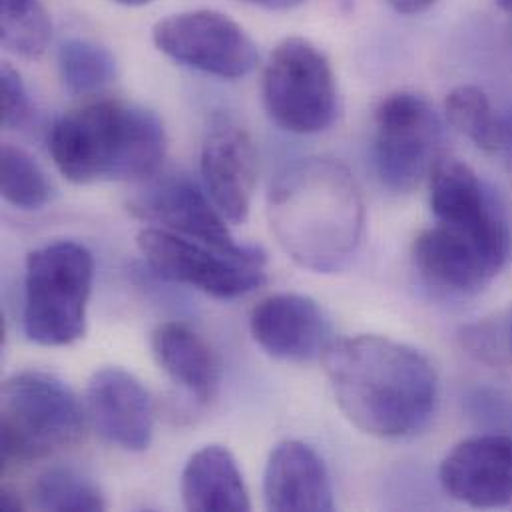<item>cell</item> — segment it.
I'll use <instances>...</instances> for the list:
<instances>
[{"mask_svg":"<svg viewBox=\"0 0 512 512\" xmlns=\"http://www.w3.org/2000/svg\"><path fill=\"white\" fill-rule=\"evenodd\" d=\"M94 257L76 242H54L26 257L24 335L44 347H64L86 331Z\"/></svg>","mask_w":512,"mask_h":512,"instance_id":"cell-5","label":"cell"},{"mask_svg":"<svg viewBox=\"0 0 512 512\" xmlns=\"http://www.w3.org/2000/svg\"><path fill=\"white\" fill-rule=\"evenodd\" d=\"M499 2V6L503 8V10H507V12H511L512 14V0H497Z\"/></svg>","mask_w":512,"mask_h":512,"instance_id":"cell-32","label":"cell"},{"mask_svg":"<svg viewBox=\"0 0 512 512\" xmlns=\"http://www.w3.org/2000/svg\"><path fill=\"white\" fill-rule=\"evenodd\" d=\"M58 70L70 94L90 96L116 80L118 64L106 46L86 38H70L58 50Z\"/></svg>","mask_w":512,"mask_h":512,"instance_id":"cell-20","label":"cell"},{"mask_svg":"<svg viewBox=\"0 0 512 512\" xmlns=\"http://www.w3.org/2000/svg\"><path fill=\"white\" fill-rule=\"evenodd\" d=\"M48 150L72 184L140 182L166 156V130L156 112L124 100H96L64 114Z\"/></svg>","mask_w":512,"mask_h":512,"instance_id":"cell-3","label":"cell"},{"mask_svg":"<svg viewBox=\"0 0 512 512\" xmlns=\"http://www.w3.org/2000/svg\"><path fill=\"white\" fill-rule=\"evenodd\" d=\"M455 130L485 152L503 150V114H497L489 96L477 86L455 88L445 102Z\"/></svg>","mask_w":512,"mask_h":512,"instance_id":"cell-21","label":"cell"},{"mask_svg":"<svg viewBox=\"0 0 512 512\" xmlns=\"http://www.w3.org/2000/svg\"><path fill=\"white\" fill-rule=\"evenodd\" d=\"M0 190L10 206L26 212L44 208L52 198V184L40 164L10 144L0 152Z\"/></svg>","mask_w":512,"mask_h":512,"instance_id":"cell-24","label":"cell"},{"mask_svg":"<svg viewBox=\"0 0 512 512\" xmlns=\"http://www.w3.org/2000/svg\"><path fill=\"white\" fill-rule=\"evenodd\" d=\"M152 353L160 369L196 401L210 403L220 387L222 371L208 341L192 327L168 321L152 333Z\"/></svg>","mask_w":512,"mask_h":512,"instance_id":"cell-18","label":"cell"},{"mask_svg":"<svg viewBox=\"0 0 512 512\" xmlns=\"http://www.w3.org/2000/svg\"><path fill=\"white\" fill-rule=\"evenodd\" d=\"M505 339H507V345H509V351L512 353V307L507 315V325H505Z\"/></svg>","mask_w":512,"mask_h":512,"instance_id":"cell-31","label":"cell"},{"mask_svg":"<svg viewBox=\"0 0 512 512\" xmlns=\"http://www.w3.org/2000/svg\"><path fill=\"white\" fill-rule=\"evenodd\" d=\"M182 501L188 511L246 512L250 493L236 457L222 445L196 451L182 473Z\"/></svg>","mask_w":512,"mask_h":512,"instance_id":"cell-19","label":"cell"},{"mask_svg":"<svg viewBox=\"0 0 512 512\" xmlns=\"http://www.w3.org/2000/svg\"><path fill=\"white\" fill-rule=\"evenodd\" d=\"M261 96L271 120L293 134L327 130L339 110L337 82L325 54L291 36L275 46L263 70Z\"/></svg>","mask_w":512,"mask_h":512,"instance_id":"cell-6","label":"cell"},{"mask_svg":"<svg viewBox=\"0 0 512 512\" xmlns=\"http://www.w3.org/2000/svg\"><path fill=\"white\" fill-rule=\"evenodd\" d=\"M250 2H254L257 6H263L267 10H289V8L299 6L305 0H250Z\"/></svg>","mask_w":512,"mask_h":512,"instance_id":"cell-28","label":"cell"},{"mask_svg":"<svg viewBox=\"0 0 512 512\" xmlns=\"http://www.w3.org/2000/svg\"><path fill=\"white\" fill-rule=\"evenodd\" d=\"M321 363L341 413L371 437H411L435 413L437 371L411 345L381 335L333 337Z\"/></svg>","mask_w":512,"mask_h":512,"instance_id":"cell-1","label":"cell"},{"mask_svg":"<svg viewBox=\"0 0 512 512\" xmlns=\"http://www.w3.org/2000/svg\"><path fill=\"white\" fill-rule=\"evenodd\" d=\"M443 126L415 92H395L375 110L373 160L379 180L397 194L413 192L439 162Z\"/></svg>","mask_w":512,"mask_h":512,"instance_id":"cell-7","label":"cell"},{"mask_svg":"<svg viewBox=\"0 0 512 512\" xmlns=\"http://www.w3.org/2000/svg\"><path fill=\"white\" fill-rule=\"evenodd\" d=\"M399 14H407V16H413V14H421V12H427L437 0H387Z\"/></svg>","mask_w":512,"mask_h":512,"instance_id":"cell-26","label":"cell"},{"mask_svg":"<svg viewBox=\"0 0 512 512\" xmlns=\"http://www.w3.org/2000/svg\"><path fill=\"white\" fill-rule=\"evenodd\" d=\"M413 259L431 287L453 295H477L507 267L511 254L437 224L417 236Z\"/></svg>","mask_w":512,"mask_h":512,"instance_id":"cell-12","label":"cell"},{"mask_svg":"<svg viewBox=\"0 0 512 512\" xmlns=\"http://www.w3.org/2000/svg\"><path fill=\"white\" fill-rule=\"evenodd\" d=\"M200 170L204 190L232 224L250 216L257 184L256 144L246 128L232 120L216 122L202 144Z\"/></svg>","mask_w":512,"mask_h":512,"instance_id":"cell-13","label":"cell"},{"mask_svg":"<svg viewBox=\"0 0 512 512\" xmlns=\"http://www.w3.org/2000/svg\"><path fill=\"white\" fill-rule=\"evenodd\" d=\"M250 331L267 355L293 363L321 359L333 341L323 309L299 293H275L261 299L250 315Z\"/></svg>","mask_w":512,"mask_h":512,"instance_id":"cell-16","label":"cell"},{"mask_svg":"<svg viewBox=\"0 0 512 512\" xmlns=\"http://www.w3.org/2000/svg\"><path fill=\"white\" fill-rule=\"evenodd\" d=\"M152 40L174 62L228 80L248 76L259 60L252 36L218 10L172 14L156 22Z\"/></svg>","mask_w":512,"mask_h":512,"instance_id":"cell-9","label":"cell"},{"mask_svg":"<svg viewBox=\"0 0 512 512\" xmlns=\"http://www.w3.org/2000/svg\"><path fill=\"white\" fill-rule=\"evenodd\" d=\"M431 210L437 224L511 254V226L505 210L483 180L461 160L439 158L435 164L431 172Z\"/></svg>","mask_w":512,"mask_h":512,"instance_id":"cell-11","label":"cell"},{"mask_svg":"<svg viewBox=\"0 0 512 512\" xmlns=\"http://www.w3.org/2000/svg\"><path fill=\"white\" fill-rule=\"evenodd\" d=\"M86 415L110 445L140 453L154 435V403L148 389L120 367L94 371L86 387Z\"/></svg>","mask_w":512,"mask_h":512,"instance_id":"cell-14","label":"cell"},{"mask_svg":"<svg viewBox=\"0 0 512 512\" xmlns=\"http://www.w3.org/2000/svg\"><path fill=\"white\" fill-rule=\"evenodd\" d=\"M263 499L269 511H331V479L317 451L293 439L275 445L263 473Z\"/></svg>","mask_w":512,"mask_h":512,"instance_id":"cell-17","label":"cell"},{"mask_svg":"<svg viewBox=\"0 0 512 512\" xmlns=\"http://www.w3.org/2000/svg\"><path fill=\"white\" fill-rule=\"evenodd\" d=\"M114 2H118V4H122V6L138 8V6H148V4H152V2H156V0H114Z\"/></svg>","mask_w":512,"mask_h":512,"instance_id":"cell-30","label":"cell"},{"mask_svg":"<svg viewBox=\"0 0 512 512\" xmlns=\"http://www.w3.org/2000/svg\"><path fill=\"white\" fill-rule=\"evenodd\" d=\"M0 505H2V511H22L24 507H22V501L10 491V489H2V501H0Z\"/></svg>","mask_w":512,"mask_h":512,"instance_id":"cell-29","label":"cell"},{"mask_svg":"<svg viewBox=\"0 0 512 512\" xmlns=\"http://www.w3.org/2000/svg\"><path fill=\"white\" fill-rule=\"evenodd\" d=\"M136 242L148 267L160 279L194 287L218 299L244 297L267 281L263 252L228 256L162 228L142 230Z\"/></svg>","mask_w":512,"mask_h":512,"instance_id":"cell-8","label":"cell"},{"mask_svg":"<svg viewBox=\"0 0 512 512\" xmlns=\"http://www.w3.org/2000/svg\"><path fill=\"white\" fill-rule=\"evenodd\" d=\"M512 166V106L503 114V150Z\"/></svg>","mask_w":512,"mask_h":512,"instance_id":"cell-27","label":"cell"},{"mask_svg":"<svg viewBox=\"0 0 512 512\" xmlns=\"http://www.w3.org/2000/svg\"><path fill=\"white\" fill-rule=\"evenodd\" d=\"M439 479L447 495L475 509L512 503V437L479 435L461 441L443 459Z\"/></svg>","mask_w":512,"mask_h":512,"instance_id":"cell-15","label":"cell"},{"mask_svg":"<svg viewBox=\"0 0 512 512\" xmlns=\"http://www.w3.org/2000/svg\"><path fill=\"white\" fill-rule=\"evenodd\" d=\"M128 210L138 220L154 224L152 228L168 230L228 256L248 257L261 252L254 246H240L232 238L226 218L208 192L184 174L154 180L128 202Z\"/></svg>","mask_w":512,"mask_h":512,"instance_id":"cell-10","label":"cell"},{"mask_svg":"<svg viewBox=\"0 0 512 512\" xmlns=\"http://www.w3.org/2000/svg\"><path fill=\"white\" fill-rule=\"evenodd\" d=\"M267 212L281 250L313 273L341 271L365 232L359 184L333 158H305L287 166L271 186Z\"/></svg>","mask_w":512,"mask_h":512,"instance_id":"cell-2","label":"cell"},{"mask_svg":"<svg viewBox=\"0 0 512 512\" xmlns=\"http://www.w3.org/2000/svg\"><path fill=\"white\" fill-rule=\"evenodd\" d=\"M2 461L32 463L78 445L88 415L58 377L20 371L8 377L0 395Z\"/></svg>","mask_w":512,"mask_h":512,"instance_id":"cell-4","label":"cell"},{"mask_svg":"<svg viewBox=\"0 0 512 512\" xmlns=\"http://www.w3.org/2000/svg\"><path fill=\"white\" fill-rule=\"evenodd\" d=\"M32 108L20 74L4 62L0 68V120L4 130H20L30 122Z\"/></svg>","mask_w":512,"mask_h":512,"instance_id":"cell-25","label":"cell"},{"mask_svg":"<svg viewBox=\"0 0 512 512\" xmlns=\"http://www.w3.org/2000/svg\"><path fill=\"white\" fill-rule=\"evenodd\" d=\"M52 38V20L40 0H0L2 46L24 60H38Z\"/></svg>","mask_w":512,"mask_h":512,"instance_id":"cell-22","label":"cell"},{"mask_svg":"<svg viewBox=\"0 0 512 512\" xmlns=\"http://www.w3.org/2000/svg\"><path fill=\"white\" fill-rule=\"evenodd\" d=\"M32 505L38 511L94 512L106 509L98 485L74 469H48L32 485Z\"/></svg>","mask_w":512,"mask_h":512,"instance_id":"cell-23","label":"cell"}]
</instances>
